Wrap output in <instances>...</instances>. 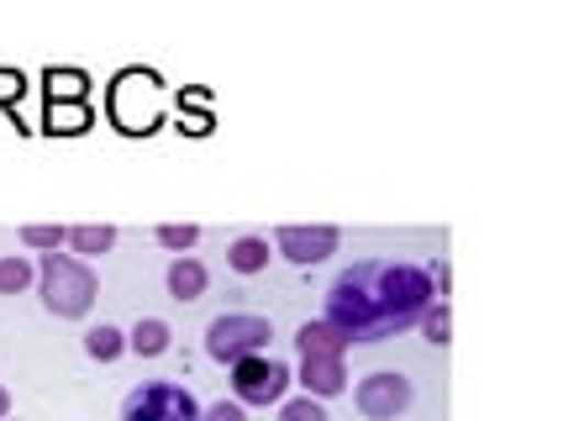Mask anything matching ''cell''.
Segmentation results:
<instances>
[{"mask_svg": "<svg viewBox=\"0 0 563 421\" xmlns=\"http://www.w3.org/2000/svg\"><path fill=\"white\" fill-rule=\"evenodd\" d=\"M158 117H164V85L143 75V69L117 75V85H111V122L137 137V132H153Z\"/></svg>", "mask_w": 563, "mask_h": 421, "instance_id": "277c9868", "label": "cell"}, {"mask_svg": "<svg viewBox=\"0 0 563 421\" xmlns=\"http://www.w3.org/2000/svg\"><path fill=\"white\" fill-rule=\"evenodd\" d=\"M411 379L406 374H395V369H379V374H364L358 379V390H353V406L364 411L368 421H395L406 406H411Z\"/></svg>", "mask_w": 563, "mask_h": 421, "instance_id": "52a82bcc", "label": "cell"}, {"mask_svg": "<svg viewBox=\"0 0 563 421\" xmlns=\"http://www.w3.org/2000/svg\"><path fill=\"white\" fill-rule=\"evenodd\" d=\"M37 290H43L48 317H58V322L90 317V306H96V296H100L96 269L79 264V258H69V253H43V264H37Z\"/></svg>", "mask_w": 563, "mask_h": 421, "instance_id": "7a4b0ae2", "label": "cell"}, {"mask_svg": "<svg viewBox=\"0 0 563 421\" xmlns=\"http://www.w3.org/2000/svg\"><path fill=\"white\" fill-rule=\"evenodd\" d=\"M290 364H279L269 353H258V358H243V364H232V400L238 406H279L285 390H290Z\"/></svg>", "mask_w": 563, "mask_h": 421, "instance_id": "8992f818", "label": "cell"}, {"mask_svg": "<svg viewBox=\"0 0 563 421\" xmlns=\"http://www.w3.org/2000/svg\"><path fill=\"white\" fill-rule=\"evenodd\" d=\"M174 343V326L164 317H143V322L126 332V353H137V358H164Z\"/></svg>", "mask_w": 563, "mask_h": 421, "instance_id": "8fae6325", "label": "cell"}, {"mask_svg": "<svg viewBox=\"0 0 563 421\" xmlns=\"http://www.w3.org/2000/svg\"><path fill=\"white\" fill-rule=\"evenodd\" d=\"M269 237H238L232 248H227V269L232 274H264L269 269Z\"/></svg>", "mask_w": 563, "mask_h": 421, "instance_id": "4fadbf2b", "label": "cell"}, {"mask_svg": "<svg viewBox=\"0 0 563 421\" xmlns=\"http://www.w3.org/2000/svg\"><path fill=\"white\" fill-rule=\"evenodd\" d=\"M48 126L53 132H85L90 126V100H53Z\"/></svg>", "mask_w": 563, "mask_h": 421, "instance_id": "2e32d148", "label": "cell"}, {"mask_svg": "<svg viewBox=\"0 0 563 421\" xmlns=\"http://www.w3.org/2000/svg\"><path fill=\"white\" fill-rule=\"evenodd\" d=\"M206 285H211V274H206V264L200 258H174L169 264V296L179 300V306H190V300H200L206 296Z\"/></svg>", "mask_w": 563, "mask_h": 421, "instance_id": "7c38bea8", "label": "cell"}, {"mask_svg": "<svg viewBox=\"0 0 563 421\" xmlns=\"http://www.w3.org/2000/svg\"><path fill=\"white\" fill-rule=\"evenodd\" d=\"M279 421H332V417H327V406H321V400L295 396V400H285V406H279Z\"/></svg>", "mask_w": 563, "mask_h": 421, "instance_id": "ffe728a7", "label": "cell"}, {"mask_svg": "<svg viewBox=\"0 0 563 421\" xmlns=\"http://www.w3.org/2000/svg\"><path fill=\"white\" fill-rule=\"evenodd\" d=\"M158 243H164V248H174L179 253V258H185V248H196L200 243V226H179V222H169V226H158Z\"/></svg>", "mask_w": 563, "mask_h": 421, "instance_id": "44dd1931", "label": "cell"}, {"mask_svg": "<svg viewBox=\"0 0 563 421\" xmlns=\"http://www.w3.org/2000/svg\"><path fill=\"white\" fill-rule=\"evenodd\" d=\"M11 417V390H5V385H0V421Z\"/></svg>", "mask_w": 563, "mask_h": 421, "instance_id": "d4e9b609", "label": "cell"}, {"mask_svg": "<svg viewBox=\"0 0 563 421\" xmlns=\"http://www.w3.org/2000/svg\"><path fill=\"white\" fill-rule=\"evenodd\" d=\"M64 243H69V248L79 253V264H85V258H100V253L117 248V226H69Z\"/></svg>", "mask_w": 563, "mask_h": 421, "instance_id": "5bb4252c", "label": "cell"}, {"mask_svg": "<svg viewBox=\"0 0 563 421\" xmlns=\"http://www.w3.org/2000/svg\"><path fill=\"white\" fill-rule=\"evenodd\" d=\"M300 385L311 400H332L347 390V369L343 358H300Z\"/></svg>", "mask_w": 563, "mask_h": 421, "instance_id": "9c48e42d", "label": "cell"}, {"mask_svg": "<svg viewBox=\"0 0 563 421\" xmlns=\"http://www.w3.org/2000/svg\"><path fill=\"white\" fill-rule=\"evenodd\" d=\"M427 306H432V274L427 269L364 258L332 279L321 322L338 326L347 343H385L395 332L417 326Z\"/></svg>", "mask_w": 563, "mask_h": 421, "instance_id": "6da1fadb", "label": "cell"}, {"mask_svg": "<svg viewBox=\"0 0 563 421\" xmlns=\"http://www.w3.org/2000/svg\"><path fill=\"white\" fill-rule=\"evenodd\" d=\"M5 421H16V417H5Z\"/></svg>", "mask_w": 563, "mask_h": 421, "instance_id": "484cf974", "label": "cell"}, {"mask_svg": "<svg viewBox=\"0 0 563 421\" xmlns=\"http://www.w3.org/2000/svg\"><path fill=\"white\" fill-rule=\"evenodd\" d=\"M32 279H37V269L26 264L22 253H5V258H0V296H22Z\"/></svg>", "mask_w": 563, "mask_h": 421, "instance_id": "e0dca14e", "label": "cell"}, {"mask_svg": "<svg viewBox=\"0 0 563 421\" xmlns=\"http://www.w3.org/2000/svg\"><path fill=\"white\" fill-rule=\"evenodd\" d=\"M295 347H300V358H343L347 337L338 332V326H327V322H306L300 332H295Z\"/></svg>", "mask_w": 563, "mask_h": 421, "instance_id": "30bf717a", "label": "cell"}, {"mask_svg": "<svg viewBox=\"0 0 563 421\" xmlns=\"http://www.w3.org/2000/svg\"><path fill=\"white\" fill-rule=\"evenodd\" d=\"M122 421H200V400L174 379H147L122 400Z\"/></svg>", "mask_w": 563, "mask_h": 421, "instance_id": "5b68a950", "label": "cell"}, {"mask_svg": "<svg viewBox=\"0 0 563 421\" xmlns=\"http://www.w3.org/2000/svg\"><path fill=\"white\" fill-rule=\"evenodd\" d=\"M22 90H26V79L16 75V69H0V106H5V100H22Z\"/></svg>", "mask_w": 563, "mask_h": 421, "instance_id": "cb8c5ba5", "label": "cell"}, {"mask_svg": "<svg viewBox=\"0 0 563 421\" xmlns=\"http://www.w3.org/2000/svg\"><path fill=\"white\" fill-rule=\"evenodd\" d=\"M58 243H64V226H22V248L58 253Z\"/></svg>", "mask_w": 563, "mask_h": 421, "instance_id": "7402d4cb", "label": "cell"}, {"mask_svg": "<svg viewBox=\"0 0 563 421\" xmlns=\"http://www.w3.org/2000/svg\"><path fill=\"white\" fill-rule=\"evenodd\" d=\"M343 243V232L338 226H279L274 232V253L295 264V269H311V264H327L332 253Z\"/></svg>", "mask_w": 563, "mask_h": 421, "instance_id": "ba28073f", "label": "cell"}, {"mask_svg": "<svg viewBox=\"0 0 563 421\" xmlns=\"http://www.w3.org/2000/svg\"><path fill=\"white\" fill-rule=\"evenodd\" d=\"M85 353H90L96 364H117V358L126 353V332L122 326H111V322L90 326V332H85Z\"/></svg>", "mask_w": 563, "mask_h": 421, "instance_id": "9a60e30c", "label": "cell"}, {"mask_svg": "<svg viewBox=\"0 0 563 421\" xmlns=\"http://www.w3.org/2000/svg\"><path fill=\"white\" fill-rule=\"evenodd\" d=\"M85 85H90V79L79 75V69H48V96L53 100H85Z\"/></svg>", "mask_w": 563, "mask_h": 421, "instance_id": "d6986e66", "label": "cell"}, {"mask_svg": "<svg viewBox=\"0 0 563 421\" xmlns=\"http://www.w3.org/2000/svg\"><path fill=\"white\" fill-rule=\"evenodd\" d=\"M200 421H247V406H238V400H217V406H200Z\"/></svg>", "mask_w": 563, "mask_h": 421, "instance_id": "603a6c76", "label": "cell"}, {"mask_svg": "<svg viewBox=\"0 0 563 421\" xmlns=\"http://www.w3.org/2000/svg\"><path fill=\"white\" fill-rule=\"evenodd\" d=\"M269 337L274 326L269 317H253V311H227L217 322L206 326V353L217 358V364H243V358H258V353H269Z\"/></svg>", "mask_w": 563, "mask_h": 421, "instance_id": "3957f363", "label": "cell"}, {"mask_svg": "<svg viewBox=\"0 0 563 421\" xmlns=\"http://www.w3.org/2000/svg\"><path fill=\"white\" fill-rule=\"evenodd\" d=\"M417 326L427 332V343H432V347H448V343H453V311H448L442 300L421 311V322H417Z\"/></svg>", "mask_w": 563, "mask_h": 421, "instance_id": "ac0fdd59", "label": "cell"}]
</instances>
